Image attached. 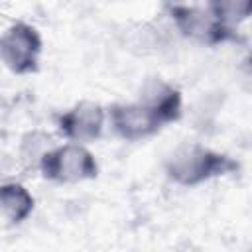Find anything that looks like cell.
Returning a JSON list of instances; mask_svg holds the SVG:
<instances>
[{
  "label": "cell",
  "mask_w": 252,
  "mask_h": 252,
  "mask_svg": "<svg viewBox=\"0 0 252 252\" xmlns=\"http://www.w3.org/2000/svg\"><path fill=\"white\" fill-rule=\"evenodd\" d=\"M163 171L165 177L175 185L197 187L211 179L238 173L240 163L228 154L217 152L197 142H185L167 156Z\"/></svg>",
  "instance_id": "obj_1"
},
{
  "label": "cell",
  "mask_w": 252,
  "mask_h": 252,
  "mask_svg": "<svg viewBox=\"0 0 252 252\" xmlns=\"http://www.w3.org/2000/svg\"><path fill=\"white\" fill-rule=\"evenodd\" d=\"M37 165L43 179L61 185L83 183L98 175V161L94 154L85 144L77 142H67L45 150L39 156Z\"/></svg>",
  "instance_id": "obj_2"
},
{
  "label": "cell",
  "mask_w": 252,
  "mask_h": 252,
  "mask_svg": "<svg viewBox=\"0 0 252 252\" xmlns=\"http://www.w3.org/2000/svg\"><path fill=\"white\" fill-rule=\"evenodd\" d=\"M167 16L171 18L175 30L189 41L201 45H222V43H242L244 37L220 22H217L207 8L189 6L183 2H167Z\"/></svg>",
  "instance_id": "obj_3"
},
{
  "label": "cell",
  "mask_w": 252,
  "mask_h": 252,
  "mask_svg": "<svg viewBox=\"0 0 252 252\" xmlns=\"http://www.w3.org/2000/svg\"><path fill=\"white\" fill-rule=\"evenodd\" d=\"M43 39L28 22L10 24L0 35V61L14 75H32L39 69Z\"/></svg>",
  "instance_id": "obj_4"
},
{
  "label": "cell",
  "mask_w": 252,
  "mask_h": 252,
  "mask_svg": "<svg viewBox=\"0 0 252 252\" xmlns=\"http://www.w3.org/2000/svg\"><path fill=\"white\" fill-rule=\"evenodd\" d=\"M106 124V108L96 100H79L65 112H61L55 120L57 132L67 142L91 144L96 142Z\"/></svg>",
  "instance_id": "obj_5"
},
{
  "label": "cell",
  "mask_w": 252,
  "mask_h": 252,
  "mask_svg": "<svg viewBox=\"0 0 252 252\" xmlns=\"http://www.w3.org/2000/svg\"><path fill=\"white\" fill-rule=\"evenodd\" d=\"M106 120L112 132L124 142H142L156 136L163 124L138 100L134 102H112L106 108Z\"/></svg>",
  "instance_id": "obj_6"
},
{
  "label": "cell",
  "mask_w": 252,
  "mask_h": 252,
  "mask_svg": "<svg viewBox=\"0 0 252 252\" xmlns=\"http://www.w3.org/2000/svg\"><path fill=\"white\" fill-rule=\"evenodd\" d=\"M140 104H144L163 126L173 124L183 114V94L181 91L167 83L161 77H150L140 87L138 98Z\"/></svg>",
  "instance_id": "obj_7"
},
{
  "label": "cell",
  "mask_w": 252,
  "mask_h": 252,
  "mask_svg": "<svg viewBox=\"0 0 252 252\" xmlns=\"http://www.w3.org/2000/svg\"><path fill=\"white\" fill-rule=\"evenodd\" d=\"M35 207L33 195L18 181L0 183V226L22 224Z\"/></svg>",
  "instance_id": "obj_8"
},
{
  "label": "cell",
  "mask_w": 252,
  "mask_h": 252,
  "mask_svg": "<svg viewBox=\"0 0 252 252\" xmlns=\"http://www.w3.org/2000/svg\"><path fill=\"white\" fill-rule=\"evenodd\" d=\"M207 10L222 26L236 30L252 14V0H207Z\"/></svg>",
  "instance_id": "obj_9"
}]
</instances>
